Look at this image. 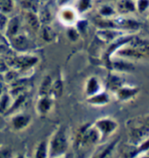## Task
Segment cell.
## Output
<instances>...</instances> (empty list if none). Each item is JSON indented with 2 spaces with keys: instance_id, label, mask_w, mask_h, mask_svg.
Wrapping results in <instances>:
<instances>
[{
  "instance_id": "obj_1",
  "label": "cell",
  "mask_w": 149,
  "mask_h": 158,
  "mask_svg": "<svg viewBox=\"0 0 149 158\" xmlns=\"http://www.w3.org/2000/svg\"><path fill=\"white\" fill-rule=\"evenodd\" d=\"M68 141L66 130L60 128L55 132L50 140L48 147V156L50 158H57L62 156L68 150Z\"/></svg>"
},
{
  "instance_id": "obj_2",
  "label": "cell",
  "mask_w": 149,
  "mask_h": 158,
  "mask_svg": "<svg viewBox=\"0 0 149 158\" xmlns=\"http://www.w3.org/2000/svg\"><path fill=\"white\" fill-rule=\"evenodd\" d=\"M38 58L32 56H18L10 57L8 61H6L8 65H12L16 69H26L30 68L37 63Z\"/></svg>"
},
{
  "instance_id": "obj_3",
  "label": "cell",
  "mask_w": 149,
  "mask_h": 158,
  "mask_svg": "<svg viewBox=\"0 0 149 158\" xmlns=\"http://www.w3.org/2000/svg\"><path fill=\"white\" fill-rule=\"evenodd\" d=\"M96 127L99 133H103L104 135H107L116 129L117 124L111 119H101L97 122Z\"/></svg>"
},
{
  "instance_id": "obj_4",
  "label": "cell",
  "mask_w": 149,
  "mask_h": 158,
  "mask_svg": "<svg viewBox=\"0 0 149 158\" xmlns=\"http://www.w3.org/2000/svg\"><path fill=\"white\" fill-rule=\"evenodd\" d=\"M31 118L28 115L19 114L13 117L12 120V126L15 130H22L30 124Z\"/></svg>"
},
{
  "instance_id": "obj_5",
  "label": "cell",
  "mask_w": 149,
  "mask_h": 158,
  "mask_svg": "<svg viewBox=\"0 0 149 158\" xmlns=\"http://www.w3.org/2000/svg\"><path fill=\"white\" fill-rule=\"evenodd\" d=\"M13 47L18 51H26L30 48V42L27 38L23 35H16L12 37Z\"/></svg>"
},
{
  "instance_id": "obj_6",
  "label": "cell",
  "mask_w": 149,
  "mask_h": 158,
  "mask_svg": "<svg viewBox=\"0 0 149 158\" xmlns=\"http://www.w3.org/2000/svg\"><path fill=\"white\" fill-rule=\"evenodd\" d=\"M19 25H20V21H19V19L18 17H15V18L10 19L6 26L7 35L10 36V37H13L16 35H18Z\"/></svg>"
},
{
  "instance_id": "obj_7",
  "label": "cell",
  "mask_w": 149,
  "mask_h": 158,
  "mask_svg": "<svg viewBox=\"0 0 149 158\" xmlns=\"http://www.w3.org/2000/svg\"><path fill=\"white\" fill-rule=\"evenodd\" d=\"M52 107V101L48 96H41L38 102V110L42 115L48 114L49 112L50 109Z\"/></svg>"
},
{
  "instance_id": "obj_8",
  "label": "cell",
  "mask_w": 149,
  "mask_h": 158,
  "mask_svg": "<svg viewBox=\"0 0 149 158\" xmlns=\"http://www.w3.org/2000/svg\"><path fill=\"white\" fill-rule=\"evenodd\" d=\"M52 79L50 76H46L42 80L40 86V96H48L51 93V88H52Z\"/></svg>"
},
{
  "instance_id": "obj_9",
  "label": "cell",
  "mask_w": 149,
  "mask_h": 158,
  "mask_svg": "<svg viewBox=\"0 0 149 158\" xmlns=\"http://www.w3.org/2000/svg\"><path fill=\"white\" fill-rule=\"evenodd\" d=\"M118 10L121 13H131L135 10V6L132 0H120L118 3Z\"/></svg>"
},
{
  "instance_id": "obj_10",
  "label": "cell",
  "mask_w": 149,
  "mask_h": 158,
  "mask_svg": "<svg viewBox=\"0 0 149 158\" xmlns=\"http://www.w3.org/2000/svg\"><path fill=\"white\" fill-rule=\"evenodd\" d=\"M25 20L32 30H34V31L39 30L40 21L39 19V17L35 13H32V12H28L25 15Z\"/></svg>"
},
{
  "instance_id": "obj_11",
  "label": "cell",
  "mask_w": 149,
  "mask_h": 158,
  "mask_svg": "<svg viewBox=\"0 0 149 158\" xmlns=\"http://www.w3.org/2000/svg\"><path fill=\"white\" fill-rule=\"evenodd\" d=\"M48 148L47 142L42 141L38 145L34 153V158H48Z\"/></svg>"
},
{
  "instance_id": "obj_12",
  "label": "cell",
  "mask_w": 149,
  "mask_h": 158,
  "mask_svg": "<svg viewBox=\"0 0 149 158\" xmlns=\"http://www.w3.org/2000/svg\"><path fill=\"white\" fill-rule=\"evenodd\" d=\"M99 89V85L98 82L97 81V79L95 78H90L87 82V86H86V92H87L88 95H95L97 90Z\"/></svg>"
},
{
  "instance_id": "obj_13",
  "label": "cell",
  "mask_w": 149,
  "mask_h": 158,
  "mask_svg": "<svg viewBox=\"0 0 149 158\" xmlns=\"http://www.w3.org/2000/svg\"><path fill=\"white\" fill-rule=\"evenodd\" d=\"M51 19H52V15L49 9L47 6L42 7L40 11V17H39L40 21L47 25L48 23H49Z\"/></svg>"
},
{
  "instance_id": "obj_14",
  "label": "cell",
  "mask_w": 149,
  "mask_h": 158,
  "mask_svg": "<svg viewBox=\"0 0 149 158\" xmlns=\"http://www.w3.org/2000/svg\"><path fill=\"white\" fill-rule=\"evenodd\" d=\"M61 17H62V20L63 22H66V23H68V24L73 23L75 20V14L70 9L63 10L62 13H61Z\"/></svg>"
},
{
  "instance_id": "obj_15",
  "label": "cell",
  "mask_w": 149,
  "mask_h": 158,
  "mask_svg": "<svg viewBox=\"0 0 149 158\" xmlns=\"http://www.w3.org/2000/svg\"><path fill=\"white\" fill-rule=\"evenodd\" d=\"M55 37V31L52 29V27L48 25L44 26L42 28V38L46 42H52Z\"/></svg>"
},
{
  "instance_id": "obj_16",
  "label": "cell",
  "mask_w": 149,
  "mask_h": 158,
  "mask_svg": "<svg viewBox=\"0 0 149 158\" xmlns=\"http://www.w3.org/2000/svg\"><path fill=\"white\" fill-rule=\"evenodd\" d=\"M99 36L105 41H112V39L116 37L118 35V32L111 30V29H106V30H101L98 32Z\"/></svg>"
},
{
  "instance_id": "obj_17",
  "label": "cell",
  "mask_w": 149,
  "mask_h": 158,
  "mask_svg": "<svg viewBox=\"0 0 149 158\" xmlns=\"http://www.w3.org/2000/svg\"><path fill=\"white\" fill-rule=\"evenodd\" d=\"M21 4L24 8L28 10V12H32V13L37 12L39 7L37 0H23Z\"/></svg>"
},
{
  "instance_id": "obj_18",
  "label": "cell",
  "mask_w": 149,
  "mask_h": 158,
  "mask_svg": "<svg viewBox=\"0 0 149 158\" xmlns=\"http://www.w3.org/2000/svg\"><path fill=\"white\" fill-rule=\"evenodd\" d=\"M62 91H63V85L60 80H57L55 82H53L52 88H51V93L55 97H59L62 95Z\"/></svg>"
},
{
  "instance_id": "obj_19",
  "label": "cell",
  "mask_w": 149,
  "mask_h": 158,
  "mask_svg": "<svg viewBox=\"0 0 149 158\" xmlns=\"http://www.w3.org/2000/svg\"><path fill=\"white\" fill-rule=\"evenodd\" d=\"M119 55L121 56H125V57H143V54L140 51H138V50L134 49H124L118 52Z\"/></svg>"
},
{
  "instance_id": "obj_20",
  "label": "cell",
  "mask_w": 149,
  "mask_h": 158,
  "mask_svg": "<svg viewBox=\"0 0 149 158\" xmlns=\"http://www.w3.org/2000/svg\"><path fill=\"white\" fill-rule=\"evenodd\" d=\"M109 101V98L105 94H100V95H97L91 97L89 102L90 103H93V104H97V105H101V104H105L106 102H108Z\"/></svg>"
},
{
  "instance_id": "obj_21",
  "label": "cell",
  "mask_w": 149,
  "mask_h": 158,
  "mask_svg": "<svg viewBox=\"0 0 149 158\" xmlns=\"http://www.w3.org/2000/svg\"><path fill=\"white\" fill-rule=\"evenodd\" d=\"M116 141L117 140H114V142H112L111 143L110 145L106 146L105 148H104V149L102 150V151L98 152L93 158H106L110 154H111V152L112 151V149H113V148H114V146L116 144Z\"/></svg>"
},
{
  "instance_id": "obj_22",
  "label": "cell",
  "mask_w": 149,
  "mask_h": 158,
  "mask_svg": "<svg viewBox=\"0 0 149 158\" xmlns=\"http://www.w3.org/2000/svg\"><path fill=\"white\" fill-rule=\"evenodd\" d=\"M11 107L10 98L7 95H4L0 98V112H6Z\"/></svg>"
},
{
  "instance_id": "obj_23",
  "label": "cell",
  "mask_w": 149,
  "mask_h": 158,
  "mask_svg": "<svg viewBox=\"0 0 149 158\" xmlns=\"http://www.w3.org/2000/svg\"><path fill=\"white\" fill-rule=\"evenodd\" d=\"M13 10L12 0H0V11L4 13H9Z\"/></svg>"
},
{
  "instance_id": "obj_24",
  "label": "cell",
  "mask_w": 149,
  "mask_h": 158,
  "mask_svg": "<svg viewBox=\"0 0 149 158\" xmlns=\"http://www.w3.org/2000/svg\"><path fill=\"white\" fill-rule=\"evenodd\" d=\"M118 25L124 27H129V28H135L137 27H139V24L135 22L134 20L132 19H121L116 22Z\"/></svg>"
},
{
  "instance_id": "obj_25",
  "label": "cell",
  "mask_w": 149,
  "mask_h": 158,
  "mask_svg": "<svg viewBox=\"0 0 149 158\" xmlns=\"http://www.w3.org/2000/svg\"><path fill=\"white\" fill-rule=\"evenodd\" d=\"M136 93V90L129 89H122L118 90V96L120 99H126Z\"/></svg>"
},
{
  "instance_id": "obj_26",
  "label": "cell",
  "mask_w": 149,
  "mask_h": 158,
  "mask_svg": "<svg viewBox=\"0 0 149 158\" xmlns=\"http://www.w3.org/2000/svg\"><path fill=\"white\" fill-rule=\"evenodd\" d=\"M114 68L120 71H131L133 69V65L132 64L124 63V62H116L113 64Z\"/></svg>"
},
{
  "instance_id": "obj_27",
  "label": "cell",
  "mask_w": 149,
  "mask_h": 158,
  "mask_svg": "<svg viewBox=\"0 0 149 158\" xmlns=\"http://www.w3.org/2000/svg\"><path fill=\"white\" fill-rule=\"evenodd\" d=\"M90 6V0H79L78 2V9L81 12L86 11Z\"/></svg>"
},
{
  "instance_id": "obj_28",
  "label": "cell",
  "mask_w": 149,
  "mask_h": 158,
  "mask_svg": "<svg viewBox=\"0 0 149 158\" xmlns=\"http://www.w3.org/2000/svg\"><path fill=\"white\" fill-rule=\"evenodd\" d=\"M12 150L9 148H1L0 149V158H12Z\"/></svg>"
},
{
  "instance_id": "obj_29",
  "label": "cell",
  "mask_w": 149,
  "mask_h": 158,
  "mask_svg": "<svg viewBox=\"0 0 149 158\" xmlns=\"http://www.w3.org/2000/svg\"><path fill=\"white\" fill-rule=\"evenodd\" d=\"M8 71H9V66L6 62V60L0 57V74L6 73Z\"/></svg>"
},
{
  "instance_id": "obj_30",
  "label": "cell",
  "mask_w": 149,
  "mask_h": 158,
  "mask_svg": "<svg viewBox=\"0 0 149 158\" xmlns=\"http://www.w3.org/2000/svg\"><path fill=\"white\" fill-rule=\"evenodd\" d=\"M8 20L7 18L6 17V15H4L3 13H0V30H3L6 27Z\"/></svg>"
},
{
  "instance_id": "obj_31",
  "label": "cell",
  "mask_w": 149,
  "mask_h": 158,
  "mask_svg": "<svg viewBox=\"0 0 149 158\" xmlns=\"http://www.w3.org/2000/svg\"><path fill=\"white\" fill-rule=\"evenodd\" d=\"M149 6V1L148 0H139L138 2V7L139 9V11H144L146 10L147 6Z\"/></svg>"
},
{
  "instance_id": "obj_32",
  "label": "cell",
  "mask_w": 149,
  "mask_h": 158,
  "mask_svg": "<svg viewBox=\"0 0 149 158\" xmlns=\"http://www.w3.org/2000/svg\"><path fill=\"white\" fill-rule=\"evenodd\" d=\"M114 13V11L112 10V7L110 6H103L102 7V9H101V13L103 14V15H106V16H108V15H112V13Z\"/></svg>"
},
{
  "instance_id": "obj_33",
  "label": "cell",
  "mask_w": 149,
  "mask_h": 158,
  "mask_svg": "<svg viewBox=\"0 0 149 158\" xmlns=\"http://www.w3.org/2000/svg\"><path fill=\"white\" fill-rule=\"evenodd\" d=\"M120 84V81L118 79V77H112L110 79V85L112 88H117Z\"/></svg>"
},
{
  "instance_id": "obj_34",
  "label": "cell",
  "mask_w": 149,
  "mask_h": 158,
  "mask_svg": "<svg viewBox=\"0 0 149 158\" xmlns=\"http://www.w3.org/2000/svg\"><path fill=\"white\" fill-rule=\"evenodd\" d=\"M68 37L70 38L71 40H76L77 38H78V34H77V32L74 30V29H69L68 32Z\"/></svg>"
},
{
  "instance_id": "obj_35",
  "label": "cell",
  "mask_w": 149,
  "mask_h": 158,
  "mask_svg": "<svg viewBox=\"0 0 149 158\" xmlns=\"http://www.w3.org/2000/svg\"><path fill=\"white\" fill-rule=\"evenodd\" d=\"M17 158H25V157H24V156H19Z\"/></svg>"
},
{
  "instance_id": "obj_36",
  "label": "cell",
  "mask_w": 149,
  "mask_h": 158,
  "mask_svg": "<svg viewBox=\"0 0 149 158\" xmlns=\"http://www.w3.org/2000/svg\"><path fill=\"white\" fill-rule=\"evenodd\" d=\"M57 158H59V157H57Z\"/></svg>"
}]
</instances>
